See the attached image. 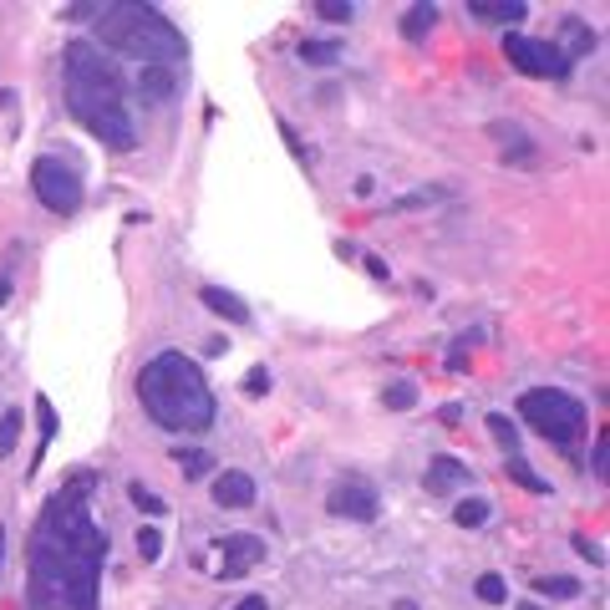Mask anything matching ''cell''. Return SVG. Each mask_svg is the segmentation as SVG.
<instances>
[{"label": "cell", "mask_w": 610, "mask_h": 610, "mask_svg": "<svg viewBox=\"0 0 610 610\" xmlns=\"http://www.w3.org/2000/svg\"><path fill=\"white\" fill-rule=\"evenodd\" d=\"M92 499V473H77L61 493H51L41 509V524L61 534L67 550V580H61V610H97V585H102V560H107V534L87 514Z\"/></svg>", "instance_id": "1"}, {"label": "cell", "mask_w": 610, "mask_h": 610, "mask_svg": "<svg viewBox=\"0 0 610 610\" xmlns=\"http://www.w3.org/2000/svg\"><path fill=\"white\" fill-rule=\"evenodd\" d=\"M67 107L71 118L92 138H102L107 148L128 152L138 142V128H132L128 107H122V77L92 41H71L67 47Z\"/></svg>", "instance_id": "2"}, {"label": "cell", "mask_w": 610, "mask_h": 610, "mask_svg": "<svg viewBox=\"0 0 610 610\" xmlns=\"http://www.w3.org/2000/svg\"><path fill=\"white\" fill-rule=\"evenodd\" d=\"M138 402L158 427L168 433H204L214 427V392L209 376L194 356L184 352H158L138 376Z\"/></svg>", "instance_id": "3"}, {"label": "cell", "mask_w": 610, "mask_h": 610, "mask_svg": "<svg viewBox=\"0 0 610 610\" xmlns=\"http://www.w3.org/2000/svg\"><path fill=\"white\" fill-rule=\"evenodd\" d=\"M97 41L112 47V51H122V57H132V61H142V67H174V61L188 51L184 36H178V26L168 21L163 11L142 5V0H118V5L97 11L92 47Z\"/></svg>", "instance_id": "4"}, {"label": "cell", "mask_w": 610, "mask_h": 610, "mask_svg": "<svg viewBox=\"0 0 610 610\" xmlns=\"http://www.w3.org/2000/svg\"><path fill=\"white\" fill-rule=\"evenodd\" d=\"M519 417L554 447H575L580 437H585V423H590L585 402L560 392V387H529L524 397H519Z\"/></svg>", "instance_id": "5"}, {"label": "cell", "mask_w": 610, "mask_h": 610, "mask_svg": "<svg viewBox=\"0 0 610 610\" xmlns=\"http://www.w3.org/2000/svg\"><path fill=\"white\" fill-rule=\"evenodd\" d=\"M61 580H67V550H61V534L51 524H41V519H36V534H31V580H26L31 610H61Z\"/></svg>", "instance_id": "6"}, {"label": "cell", "mask_w": 610, "mask_h": 610, "mask_svg": "<svg viewBox=\"0 0 610 610\" xmlns=\"http://www.w3.org/2000/svg\"><path fill=\"white\" fill-rule=\"evenodd\" d=\"M504 57H509V67H519L524 77H554V82L570 77V57H564L554 41H540V36L509 31L504 36Z\"/></svg>", "instance_id": "7"}, {"label": "cell", "mask_w": 610, "mask_h": 610, "mask_svg": "<svg viewBox=\"0 0 610 610\" xmlns=\"http://www.w3.org/2000/svg\"><path fill=\"white\" fill-rule=\"evenodd\" d=\"M31 188H36V199L47 204L51 214H61V219L82 209V178L71 174L67 163H57V158H36Z\"/></svg>", "instance_id": "8"}, {"label": "cell", "mask_w": 610, "mask_h": 610, "mask_svg": "<svg viewBox=\"0 0 610 610\" xmlns=\"http://www.w3.org/2000/svg\"><path fill=\"white\" fill-rule=\"evenodd\" d=\"M326 509L336 519H356V524H372L376 514H382V499H376V489L366 479H336L326 493Z\"/></svg>", "instance_id": "9"}, {"label": "cell", "mask_w": 610, "mask_h": 610, "mask_svg": "<svg viewBox=\"0 0 610 610\" xmlns=\"http://www.w3.org/2000/svg\"><path fill=\"white\" fill-rule=\"evenodd\" d=\"M259 560H265L259 534H224L219 540V580H245Z\"/></svg>", "instance_id": "10"}, {"label": "cell", "mask_w": 610, "mask_h": 610, "mask_svg": "<svg viewBox=\"0 0 610 610\" xmlns=\"http://www.w3.org/2000/svg\"><path fill=\"white\" fill-rule=\"evenodd\" d=\"M427 493H437V499H443V493H458V489H468L473 483V473H468V463H458L453 453H437L433 463H427Z\"/></svg>", "instance_id": "11"}, {"label": "cell", "mask_w": 610, "mask_h": 610, "mask_svg": "<svg viewBox=\"0 0 610 610\" xmlns=\"http://www.w3.org/2000/svg\"><path fill=\"white\" fill-rule=\"evenodd\" d=\"M209 493H214V504L219 509H249L255 504V479H249L245 468H224Z\"/></svg>", "instance_id": "12"}, {"label": "cell", "mask_w": 610, "mask_h": 610, "mask_svg": "<svg viewBox=\"0 0 610 610\" xmlns=\"http://www.w3.org/2000/svg\"><path fill=\"white\" fill-rule=\"evenodd\" d=\"M493 138L504 142V158L514 168H534V163H540V148L524 138V128H519V122H493Z\"/></svg>", "instance_id": "13"}, {"label": "cell", "mask_w": 610, "mask_h": 610, "mask_svg": "<svg viewBox=\"0 0 610 610\" xmlns=\"http://www.w3.org/2000/svg\"><path fill=\"white\" fill-rule=\"evenodd\" d=\"M199 300L209 305L219 321H235V326H249V305L239 300V295H229V290H219V285H204L199 290Z\"/></svg>", "instance_id": "14"}, {"label": "cell", "mask_w": 610, "mask_h": 610, "mask_svg": "<svg viewBox=\"0 0 610 610\" xmlns=\"http://www.w3.org/2000/svg\"><path fill=\"white\" fill-rule=\"evenodd\" d=\"M174 92H178L174 67H142L138 71V97H142V102H168Z\"/></svg>", "instance_id": "15"}, {"label": "cell", "mask_w": 610, "mask_h": 610, "mask_svg": "<svg viewBox=\"0 0 610 610\" xmlns=\"http://www.w3.org/2000/svg\"><path fill=\"white\" fill-rule=\"evenodd\" d=\"M468 11L479 16V21H499V26H519L529 16L524 0H468Z\"/></svg>", "instance_id": "16"}, {"label": "cell", "mask_w": 610, "mask_h": 610, "mask_svg": "<svg viewBox=\"0 0 610 610\" xmlns=\"http://www.w3.org/2000/svg\"><path fill=\"white\" fill-rule=\"evenodd\" d=\"M433 26H437V5H433V0H417V5L402 16V36H407V41H423Z\"/></svg>", "instance_id": "17"}, {"label": "cell", "mask_w": 610, "mask_h": 610, "mask_svg": "<svg viewBox=\"0 0 610 610\" xmlns=\"http://www.w3.org/2000/svg\"><path fill=\"white\" fill-rule=\"evenodd\" d=\"M341 57H346L341 41H300V61H305V67H336Z\"/></svg>", "instance_id": "18"}, {"label": "cell", "mask_w": 610, "mask_h": 610, "mask_svg": "<svg viewBox=\"0 0 610 610\" xmlns=\"http://www.w3.org/2000/svg\"><path fill=\"white\" fill-rule=\"evenodd\" d=\"M36 427H41V447H36L31 468H41V453L51 447V437H57V407H51L47 397H36Z\"/></svg>", "instance_id": "19"}, {"label": "cell", "mask_w": 610, "mask_h": 610, "mask_svg": "<svg viewBox=\"0 0 610 610\" xmlns=\"http://www.w3.org/2000/svg\"><path fill=\"white\" fill-rule=\"evenodd\" d=\"M504 468H509V479H514L519 489H529V493H550V483H544L540 473L529 468V463H524L519 453H509V458H504Z\"/></svg>", "instance_id": "20"}, {"label": "cell", "mask_w": 610, "mask_h": 610, "mask_svg": "<svg viewBox=\"0 0 610 610\" xmlns=\"http://www.w3.org/2000/svg\"><path fill=\"white\" fill-rule=\"evenodd\" d=\"M534 595H550V600H575V595H580V580H570V575H540V580H534Z\"/></svg>", "instance_id": "21"}, {"label": "cell", "mask_w": 610, "mask_h": 610, "mask_svg": "<svg viewBox=\"0 0 610 610\" xmlns=\"http://www.w3.org/2000/svg\"><path fill=\"white\" fill-rule=\"evenodd\" d=\"M489 514H493V509L483 504V499H463V504L453 509L458 529H483V524H489Z\"/></svg>", "instance_id": "22"}, {"label": "cell", "mask_w": 610, "mask_h": 610, "mask_svg": "<svg viewBox=\"0 0 610 610\" xmlns=\"http://www.w3.org/2000/svg\"><path fill=\"white\" fill-rule=\"evenodd\" d=\"M382 402H387V412H412L417 407V382H392L382 392Z\"/></svg>", "instance_id": "23"}, {"label": "cell", "mask_w": 610, "mask_h": 610, "mask_svg": "<svg viewBox=\"0 0 610 610\" xmlns=\"http://www.w3.org/2000/svg\"><path fill=\"white\" fill-rule=\"evenodd\" d=\"M174 458H178V468H184V473H188V479H204V473H209V468H214V458H209V453H204V447H178V453H174Z\"/></svg>", "instance_id": "24"}, {"label": "cell", "mask_w": 610, "mask_h": 610, "mask_svg": "<svg viewBox=\"0 0 610 610\" xmlns=\"http://www.w3.org/2000/svg\"><path fill=\"white\" fill-rule=\"evenodd\" d=\"M489 433L499 437V447H504V458H509V453H519V433H514V423H509L504 412H489Z\"/></svg>", "instance_id": "25"}, {"label": "cell", "mask_w": 610, "mask_h": 610, "mask_svg": "<svg viewBox=\"0 0 610 610\" xmlns=\"http://www.w3.org/2000/svg\"><path fill=\"white\" fill-rule=\"evenodd\" d=\"M473 590H479L483 605H504V600H509V580L504 575H479V585H473Z\"/></svg>", "instance_id": "26"}, {"label": "cell", "mask_w": 610, "mask_h": 610, "mask_svg": "<svg viewBox=\"0 0 610 610\" xmlns=\"http://www.w3.org/2000/svg\"><path fill=\"white\" fill-rule=\"evenodd\" d=\"M16 437H21V407H11L5 417H0V458L16 453Z\"/></svg>", "instance_id": "27"}, {"label": "cell", "mask_w": 610, "mask_h": 610, "mask_svg": "<svg viewBox=\"0 0 610 610\" xmlns=\"http://www.w3.org/2000/svg\"><path fill=\"white\" fill-rule=\"evenodd\" d=\"M128 499H132V504H138V509H142V514H148V519H163V514H168V504H163V499H158V493H148V489H142V483H132V489H128Z\"/></svg>", "instance_id": "28"}, {"label": "cell", "mask_w": 610, "mask_h": 610, "mask_svg": "<svg viewBox=\"0 0 610 610\" xmlns=\"http://www.w3.org/2000/svg\"><path fill=\"white\" fill-rule=\"evenodd\" d=\"M316 16H321V21H341V26H346L356 16V5H352V0H321Z\"/></svg>", "instance_id": "29"}, {"label": "cell", "mask_w": 610, "mask_h": 610, "mask_svg": "<svg viewBox=\"0 0 610 610\" xmlns=\"http://www.w3.org/2000/svg\"><path fill=\"white\" fill-rule=\"evenodd\" d=\"M138 554H142V560H158V554H163V534H158V529H148V524H142L138 529Z\"/></svg>", "instance_id": "30"}, {"label": "cell", "mask_w": 610, "mask_h": 610, "mask_svg": "<svg viewBox=\"0 0 610 610\" xmlns=\"http://www.w3.org/2000/svg\"><path fill=\"white\" fill-rule=\"evenodd\" d=\"M590 468H595V479L605 483L610 473V453H605V433H595V447H590Z\"/></svg>", "instance_id": "31"}, {"label": "cell", "mask_w": 610, "mask_h": 610, "mask_svg": "<svg viewBox=\"0 0 610 610\" xmlns=\"http://www.w3.org/2000/svg\"><path fill=\"white\" fill-rule=\"evenodd\" d=\"M245 392H249V397H259V392H270V372H265V366H255V372L245 376Z\"/></svg>", "instance_id": "32"}, {"label": "cell", "mask_w": 610, "mask_h": 610, "mask_svg": "<svg viewBox=\"0 0 610 610\" xmlns=\"http://www.w3.org/2000/svg\"><path fill=\"white\" fill-rule=\"evenodd\" d=\"M564 31L575 36V51H595V31H585V26H580V21H570V26H564Z\"/></svg>", "instance_id": "33"}, {"label": "cell", "mask_w": 610, "mask_h": 610, "mask_svg": "<svg viewBox=\"0 0 610 610\" xmlns=\"http://www.w3.org/2000/svg\"><path fill=\"white\" fill-rule=\"evenodd\" d=\"M575 554H585L590 564H605V550H600V544H590L585 534H575Z\"/></svg>", "instance_id": "34"}, {"label": "cell", "mask_w": 610, "mask_h": 610, "mask_svg": "<svg viewBox=\"0 0 610 610\" xmlns=\"http://www.w3.org/2000/svg\"><path fill=\"white\" fill-rule=\"evenodd\" d=\"M235 610H270V600H265V595H245Z\"/></svg>", "instance_id": "35"}, {"label": "cell", "mask_w": 610, "mask_h": 610, "mask_svg": "<svg viewBox=\"0 0 610 610\" xmlns=\"http://www.w3.org/2000/svg\"><path fill=\"white\" fill-rule=\"evenodd\" d=\"M11 300V280H0V305Z\"/></svg>", "instance_id": "36"}, {"label": "cell", "mask_w": 610, "mask_h": 610, "mask_svg": "<svg viewBox=\"0 0 610 610\" xmlns=\"http://www.w3.org/2000/svg\"><path fill=\"white\" fill-rule=\"evenodd\" d=\"M0 564H5V524H0Z\"/></svg>", "instance_id": "37"}, {"label": "cell", "mask_w": 610, "mask_h": 610, "mask_svg": "<svg viewBox=\"0 0 610 610\" xmlns=\"http://www.w3.org/2000/svg\"><path fill=\"white\" fill-rule=\"evenodd\" d=\"M392 610H417V605H412V600H397V605H392Z\"/></svg>", "instance_id": "38"}]
</instances>
